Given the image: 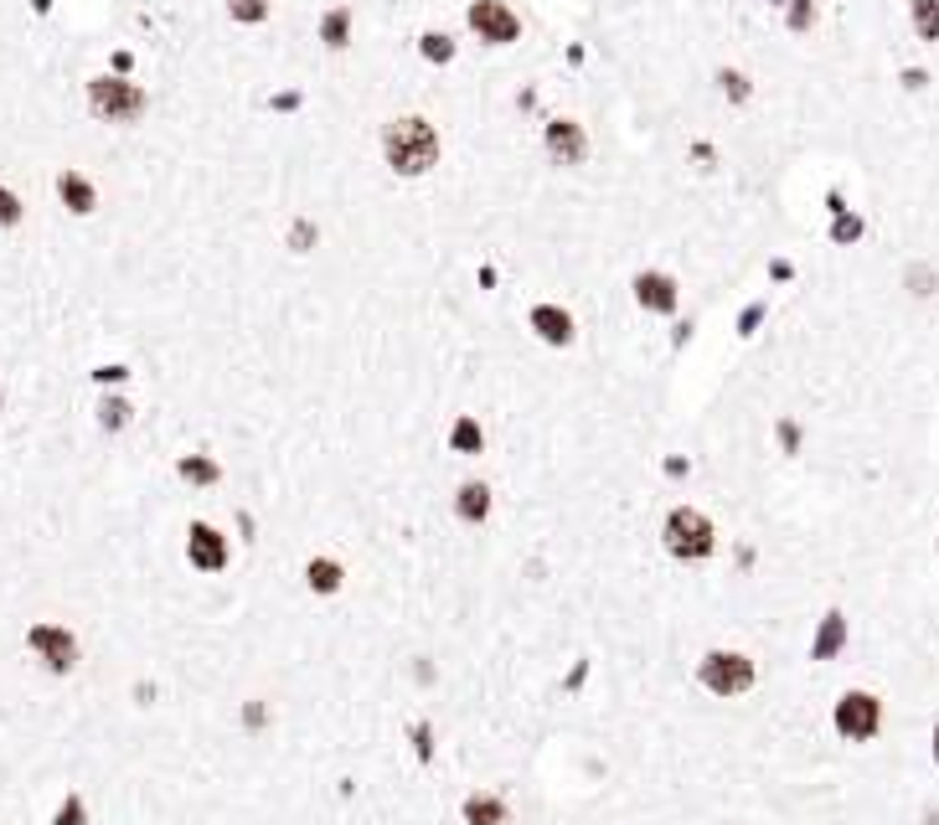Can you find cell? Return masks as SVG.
<instances>
[{"label":"cell","mask_w":939,"mask_h":825,"mask_svg":"<svg viewBox=\"0 0 939 825\" xmlns=\"http://www.w3.org/2000/svg\"><path fill=\"white\" fill-rule=\"evenodd\" d=\"M52 202L68 222H93L103 212V181L78 160H57L52 166Z\"/></svg>","instance_id":"15"},{"label":"cell","mask_w":939,"mask_h":825,"mask_svg":"<svg viewBox=\"0 0 939 825\" xmlns=\"http://www.w3.org/2000/svg\"><path fill=\"white\" fill-rule=\"evenodd\" d=\"M847 207H852V197H847V186L841 181H831L826 191H820V212H826V218H837V212H847Z\"/></svg>","instance_id":"49"},{"label":"cell","mask_w":939,"mask_h":825,"mask_svg":"<svg viewBox=\"0 0 939 825\" xmlns=\"http://www.w3.org/2000/svg\"><path fill=\"white\" fill-rule=\"evenodd\" d=\"M820 16H826V11H820V0H785V11H780V32L790 36V42H811V36L820 32Z\"/></svg>","instance_id":"39"},{"label":"cell","mask_w":939,"mask_h":825,"mask_svg":"<svg viewBox=\"0 0 939 825\" xmlns=\"http://www.w3.org/2000/svg\"><path fill=\"white\" fill-rule=\"evenodd\" d=\"M904 21L914 42L939 47V0H904Z\"/></svg>","instance_id":"43"},{"label":"cell","mask_w":939,"mask_h":825,"mask_svg":"<svg viewBox=\"0 0 939 825\" xmlns=\"http://www.w3.org/2000/svg\"><path fill=\"white\" fill-rule=\"evenodd\" d=\"M403 681L418 691V702H434L445 691V660H439V650H409L403 656Z\"/></svg>","instance_id":"32"},{"label":"cell","mask_w":939,"mask_h":825,"mask_svg":"<svg viewBox=\"0 0 939 825\" xmlns=\"http://www.w3.org/2000/svg\"><path fill=\"white\" fill-rule=\"evenodd\" d=\"M707 93H713L728 114H749L753 99H759V78H753L744 63H728V57H723V63L707 68Z\"/></svg>","instance_id":"25"},{"label":"cell","mask_w":939,"mask_h":825,"mask_svg":"<svg viewBox=\"0 0 939 825\" xmlns=\"http://www.w3.org/2000/svg\"><path fill=\"white\" fill-rule=\"evenodd\" d=\"M826 727H831V738L847 743V748H872V743L888 733V696L872 691V687H841L837 696H831Z\"/></svg>","instance_id":"8"},{"label":"cell","mask_w":939,"mask_h":825,"mask_svg":"<svg viewBox=\"0 0 939 825\" xmlns=\"http://www.w3.org/2000/svg\"><path fill=\"white\" fill-rule=\"evenodd\" d=\"M537 155H543V166L552 176H579V170L594 166V124L583 114H543L537 124Z\"/></svg>","instance_id":"9"},{"label":"cell","mask_w":939,"mask_h":825,"mask_svg":"<svg viewBox=\"0 0 939 825\" xmlns=\"http://www.w3.org/2000/svg\"><path fill=\"white\" fill-rule=\"evenodd\" d=\"M103 73H114V78H139V47L135 42H109V47H103Z\"/></svg>","instance_id":"46"},{"label":"cell","mask_w":939,"mask_h":825,"mask_svg":"<svg viewBox=\"0 0 939 825\" xmlns=\"http://www.w3.org/2000/svg\"><path fill=\"white\" fill-rule=\"evenodd\" d=\"M929 769H935V774H939V717H935V723H929Z\"/></svg>","instance_id":"52"},{"label":"cell","mask_w":939,"mask_h":825,"mask_svg":"<svg viewBox=\"0 0 939 825\" xmlns=\"http://www.w3.org/2000/svg\"><path fill=\"white\" fill-rule=\"evenodd\" d=\"M759 557H764V547L744 532V537L728 542V578H753L759 573Z\"/></svg>","instance_id":"45"},{"label":"cell","mask_w":939,"mask_h":825,"mask_svg":"<svg viewBox=\"0 0 939 825\" xmlns=\"http://www.w3.org/2000/svg\"><path fill=\"white\" fill-rule=\"evenodd\" d=\"M357 0H321L310 16V47L321 57H351L357 52Z\"/></svg>","instance_id":"18"},{"label":"cell","mask_w":939,"mask_h":825,"mask_svg":"<svg viewBox=\"0 0 939 825\" xmlns=\"http://www.w3.org/2000/svg\"><path fill=\"white\" fill-rule=\"evenodd\" d=\"M57 5H63V0H21V16L32 21V26H47V21L57 16Z\"/></svg>","instance_id":"50"},{"label":"cell","mask_w":939,"mask_h":825,"mask_svg":"<svg viewBox=\"0 0 939 825\" xmlns=\"http://www.w3.org/2000/svg\"><path fill=\"white\" fill-rule=\"evenodd\" d=\"M759 681H764V671H759V660H753L744 645H707V650H697V660H692V687H697L702 696L723 702V707H734V702L753 696Z\"/></svg>","instance_id":"6"},{"label":"cell","mask_w":939,"mask_h":825,"mask_svg":"<svg viewBox=\"0 0 939 825\" xmlns=\"http://www.w3.org/2000/svg\"><path fill=\"white\" fill-rule=\"evenodd\" d=\"M135 361L130 356H99L83 367V388L88 392H114V388H135Z\"/></svg>","instance_id":"36"},{"label":"cell","mask_w":939,"mask_h":825,"mask_svg":"<svg viewBox=\"0 0 939 825\" xmlns=\"http://www.w3.org/2000/svg\"><path fill=\"white\" fill-rule=\"evenodd\" d=\"M150 47H155V57H160V83H166V93H171V88H187V83H206V78H233V83H248V88H269V83H254V78L273 57V36L264 42V52H254V42H233V26H227L223 16L212 21L206 11H191V16H181L160 36H150ZM155 99H160V93H155ZM273 197H279V166H273ZM36 285H42V264H21L16 321H11V367H16L21 377H32V413L36 419H63L57 392L36 388V371H32Z\"/></svg>","instance_id":"1"},{"label":"cell","mask_w":939,"mask_h":825,"mask_svg":"<svg viewBox=\"0 0 939 825\" xmlns=\"http://www.w3.org/2000/svg\"><path fill=\"white\" fill-rule=\"evenodd\" d=\"M5 419H11V382L0 377V434H5Z\"/></svg>","instance_id":"51"},{"label":"cell","mask_w":939,"mask_h":825,"mask_svg":"<svg viewBox=\"0 0 939 825\" xmlns=\"http://www.w3.org/2000/svg\"><path fill=\"white\" fill-rule=\"evenodd\" d=\"M26 218H32V202L21 197V186L0 176V237H16L26 227Z\"/></svg>","instance_id":"44"},{"label":"cell","mask_w":939,"mask_h":825,"mask_svg":"<svg viewBox=\"0 0 939 825\" xmlns=\"http://www.w3.org/2000/svg\"><path fill=\"white\" fill-rule=\"evenodd\" d=\"M465 36L485 52H516L527 42V16L516 0H465Z\"/></svg>","instance_id":"13"},{"label":"cell","mask_w":939,"mask_h":825,"mask_svg":"<svg viewBox=\"0 0 939 825\" xmlns=\"http://www.w3.org/2000/svg\"><path fill=\"white\" fill-rule=\"evenodd\" d=\"M682 170L692 181H717L728 170V155H723V145L713 135L692 130V135H682Z\"/></svg>","instance_id":"31"},{"label":"cell","mask_w":939,"mask_h":825,"mask_svg":"<svg viewBox=\"0 0 939 825\" xmlns=\"http://www.w3.org/2000/svg\"><path fill=\"white\" fill-rule=\"evenodd\" d=\"M697 475H702V459L692 455V449H661V455H656V480H661L667 490H686Z\"/></svg>","instance_id":"38"},{"label":"cell","mask_w":939,"mask_h":825,"mask_svg":"<svg viewBox=\"0 0 939 825\" xmlns=\"http://www.w3.org/2000/svg\"><path fill=\"white\" fill-rule=\"evenodd\" d=\"M764 438H769V455H780L785 465H801L811 455V419L795 413V408H780V413H769Z\"/></svg>","instance_id":"28"},{"label":"cell","mask_w":939,"mask_h":825,"mask_svg":"<svg viewBox=\"0 0 939 825\" xmlns=\"http://www.w3.org/2000/svg\"><path fill=\"white\" fill-rule=\"evenodd\" d=\"M78 109H83L88 124H99L109 135H130V130H145L155 109V88L139 83V78H114V73H83L78 78Z\"/></svg>","instance_id":"4"},{"label":"cell","mask_w":939,"mask_h":825,"mask_svg":"<svg viewBox=\"0 0 939 825\" xmlns=\"http://www.w3.org/2000/svg\"><path fill=\"white\" fill-rule=\"evenodd\" d=\"M868 237H872V218L862 212V207H847V212H837V218H826V248L852 253V248H862Z\"/></svg>","instance_id":"34"},{"label":"cell","mask_w":939,"mask_h":825,"mask_svg":"<svg viewBox=\"0 0 939 825\" xmlns=\"http://www.w3.org/2000/svg\"><path fill=\"white\" fill-rule=\"evenodd\" d=\"M176 562L191 578H227L238 568V542H233L227 526L212 522V516H191L181 526V553H176Z\"/></svg>","instance_id":"11"},{"label":"cell","mask_w":939,"mask_h":825,"mask_svg":"<svg viewBox=\"0 0 939 825\" xmlns=\"http://www.w3.org/2000/svg\"><path fill=\"white\" fill-rule=\"evenodd\" d=\"M279 696L273 691H238L233 696V712H227V727L238 743H269L279 733Z\"/></svg>","instance_id":"21"},{"label":"cell","mask_w":939,"mask_h":825,"mask_svg":"<svg viewBox=\"0 0 939 825\" xmlns=\"http://www.w3.org/2000/svg\"><path fill=\"white\" fill-rule=\"evenodd\" d=\"M852 656V614L841 604H826L811 620V640H805V660L811 666H837Z\"/></svg>","instance_id":"22"},{"label":"cell","mask_w":939,"mask_h":825,"mask_svg":"<svg viewBox=\"0 0 939 825\" xmlns=\"http://www.w3.org/2000/svg\"><path fill=\"white\" fill-rule=\"evenodd\" d=\"M769 321H774V300H769V294H753V300H744L734 310V325H728V331H734L738 346H753V341L769 331Z\"/></svg>","instance_id":"37"},{"label":"cell","mask_w":939,"mask_h":825,"mask_svg":"<svg viewBox=\"0 0 939 825\" xmlns=\"http://www.w3.org/2000/svg\"><path fill=\"white\" fill-rule=\"evenodd\" d=\"M697 341H702V315L697 310H682L677 321H667V331H661V346H667V356H692L697 352Z\"/></svg>","instance_id":"41"},{"label":"cell","mask_w":939,"mask_h":825,"mask_svg":"<svg viewBox=\"0 0 939 825\" xmlns=\"http://www.w3.org/2000/svg\"><path fill=\"white\" fill-rule=\"evenodd\" d=\"M460 825H516V800L501 784H465L455 800Z\"/></svg>","instance_id":"24"},{"label":"cell","mask_w":939,"mask_h":825,"mask_svg":"<svg viewBox=\"0 0 939 825\" xmlns=\"http://www.w3.org/2000/svg\"><path fill=\"white\" fill-rule=\"evenodd\" d=\"M47 825H93V794L83 784H68V790L52 800Z\"/></svg>","instance_id":"40"},{"label":"cell","mask_w":939,"mask_h":825,"mask_svg":"<svg viewBox=\"0 0 939 825\" xmlns=\"http://www.w3.org/2000/svg\"><path fill=\"white\" fill-rule=\"evenodd\" d=\"M439 449H445L449 459H465V465H485L495 449V428L485 413H476V408H455L445 419V428H439Z\"/></svg>","instance_id":"19"},{"label":"cell","mask_w":939,"mask_h":825,"mask_svg":"<svg viewBox=\"0 0 939 825\" xmlns=\"http://www.w3.org/2000/svg\"><path fill=\"white\" fill-rule=\"evenodd\" d=\"M893 88H898L904 99H924V93L935 88V68H924V63H904V68L893 73Z\"/></svg>","instance_id":"47"},{"label":"cell","mask_w":939,"mask_h":825,"mask_svg":"<svg viewBox=\"0 0 939 825\" xmlns=\"http://www.w3.org/2000/svg\"><path fill=\"white\" fill-rule=\"evenodd\" d=\"M351 589V562L336 547H305L300 553V593L310 604H342Z\"/></svg>","instance_id":"16"},{"label":"cell","mask_w":939,"mask_h":825,"mask_svg":"<svg viewBox=\"0 0 939 825\" xmlns=\"http://www.w3.org/2000/svg\"><path fill=\"white\" fill-rule=\"evenodd\" d=\"M445 516L455 532H491L495 516H501V490H495L491 475H460L455 486L445 490Z\"/></svg>","instance_id":"14"},{"label":"cell","mask_w":939,"mask_h":825,"mask_svg":"<svg viewBox=\"0 0 939 825\" xmlns=\"http://www.w3.org/2000/svg\"><path fill=\"white\" fill-rule=\"evenodd\" d=\"M935 562H939V532H935Z\"/></svg>","instance_id":"54"},{"label":"cell","mask_w":939,"mask_h":825,"mask_svg":"<svg viewBox=\"0 0 939 825\" xmlns=\"http://www.w3.org/2000/svg\"><path fill=\"white\" fill-rule=\"evenodd\" d=\"M522 331L537 352L547 356H568L583 341V321H579V304L558 300V294H532L527 310H522Z\"/></svg>","instance_id":"12"},{"label":"cell","mask_w":939,"mask_h":825,"mask_svg":"<svg viewBox=\"0 0 939 825\" xmlns=\"http://www.w3.org/2000/svg\"><path fill=\"white\" fill-rule=\"evenodd\" d=\"M682 300H686L682 274L667 269V264H635L625 274V304H630V315H640V321H650V325L677 321L686 310Z\"/></svg>","instance_id":"10"},{"label":"cell","mask_w":939,"mask_h":825,"mask_svg":"<svg viewBox=\"0 0 939 825\" xmlns=\"http://www.w3.org/2000/svg\"><path fill=\"white\" fill-rule=\"evenodd\" d=\"M21 650H26L36 671L52 676V681H72V676L88 666L83 635H78L68 620H52V614L26 620V629H21Z\"/></svg>","instance_id":"7"},{"label":"cell","mask_w":939,"mask_h":825,"mask_svg":"<svg viewBox=\"0 0 939 825\" xmlns=\"http://www.w3.org/2000/svg\"><path fill=\"white\" fill-rule=\"evenodd\" d=\"M759 11H769V16H780V11H785V0H759Z\"/></svg>","instance_id":"53"},{"label":"cell","mask_w":939,"mask_h":825,"mask_svg":"<svg viewBox=\"0 0 939 825\" xmlns=\"http://www.w3.org/2000/svg\"><path fill=\"white\" fill-rule=\"evenodd\" d=\"M206 103H238V109H248V114H254V88L233 83V78H206V83H187V88L160 93L150 114L166 119V114H187V109H206ZM254 130H258V124H254ZM103 150H109V145H103ZM103 150H93L88 160H93V166H103ZM258 150H264V145H258ZM264 160L273 166V150H264ZM42 248H47V258H52V248H57V243H42ZM47 285H52V269L42 264V285H36V321H32V371H36V388L57 392V377H47V367H42V315H47Z\"/></svg>","instance_id":"3"},{"label":"cell","mask_w":939,"mask_h":825,"mask_svg":"<svg viewBox=\"0 0 939 825\" xmlns=\"http://www.w3.org/2000/svg\"><path fill=\"white\" fill-rule=\"evenodd\" d=\"M656 547L667 557L671 568H682V573H697L717 557L723 547V532H717V516L707 505L697 501H677L661 511V522H656Z\"/></svg>","instance_id":"5"},{"label":"cell","mask_w":939,"mask_h":825,"mask_svg":"<svg viewBox=\"0 0 939 825\" xmlns=\"http://www.w3.org/2000/svg\"><path fill=\"white\" fill-rule=\"evenodd\" d=\"M898 294L908 304H935L939 300V264L935 253H908L898 264Z\"/></svg>","instance_id":"30"},{"label":"cell","mask_w":939,"mask_h":825,"mask_svg":"<svg viewBox=\"0 0 939 825\" xmlns=\"http://www.w3.org/2000/svg\"><path fill=\"white\" fill-rule=\"evenodd\" d=\"M325 237H331V227H325L321 207H290V212H284V222H279V253H284V258H294V264L321 258Z\"/></svg>","instance_id":"23"},{"label":"cell","mask_w":939,"mask_h":825,"mask_svg":"<svg viewBox=\"0 0 939 825\" xmlns=\"http://www.w3.org/2000/svg\"><path fill=\"white\" fill-rule=\"evenodd\" d=\"M135 423H139L135 388H114V392H93V398H88V428H93L99 444H120V438H130Z\"/></svg>","instance_id":"20"},{"label":"cell","mask_w":939,"mask_h":825,"mask_svg":"<svg viewBox=\"0 0 939 825\" xmlns=\"http://www.w3.org/2000/svg\"><path fill=\"white\" fill-rule=\"evenodd\" d=\"M166 475L181 495H217L227 486V459L217 449H202V444H187L166 455Z\"/></svg>","instance_id":"17"},{"label":"cell","mask_w":939,"mask_h":825,"mask_svg":"<svg viewBox=\"0 0 939 825\" xmlns=\"http://www.w3.org/2000/svg\"><path fill=\"white\" fill-rule=\"evenodd\" d=\"M413 63H418L428 78L455 73L460 68V32H455V26H418V32H413Z\"/></svg>","instance_id":"26"},{"label":"cell","mask_w":939,"mask_h":825,"mask_svg":"<svg viewBox=\"0 0 939 825\" xmlns=\"http://www.w3.org/2000/svg\"><path fill=\"white\" fill-rule=\"evenodd\" d=\"M764 279H769V289H790L795 279H801V264H795L790 253H769V258H764Z\"/></svg>","instance_id":"48"},{"label":"cell","mask_w":939,"mask_h":825,"mask_svg":"<svg viewBox=\"0 0 939 825\" xmlns=\"http://www.w3.org/2000/svg\"><path fill=\"white\" fill-rule=\"evenodd\" d=\"M449 135L428 109H393L377 124V166L398 186H424L445 170Z\"/></svg>","instance_id":"2"},{"label":"cell","mask_w":939,"mask_h":825,"mask_svg":"<svg viewBox=\"0 0 939 825\" xmlns=\"http://www.w3.org/2000/svg\"><path fill=\"white\" fill-rule=\"evenodd\" d=\"M594 676H599L594 650H573V656L563 660V671L552 676V696H558V702H579L583 691L594 687Z\"/></svg>","instance_id":"33"},{"label":"cell","mask_w":939,"mask_h":825,"mask_svg":"<svg viewBox=\"0 0 939 825\" xmlns=\"http://www.w3.org/2000/svg\"><path fill=\"white\" fill-rule=\"evenodd\" d=\"M217 11L233 32H269L273 26V11H279V0H217Z\"/></svg>","instance_id":"35"},{"label":"cell","mask_w":939,"mask_h":825,"mask_svg":"<svg viewBox=\"0 0 939 825\" xmlns=\"http://www.w3.org/2000/svg\"><path fill=\"white\" fill-rule=\"evenodd\" d=\"M403 748H409V763L418 774H434L445 763V738H439V717L434 712H413L403 717Z\"/></svg>","instance_id":"27"},{"label":"cell","mask_w":939,"mask_h":825,"mask_svg":"<svg viewBox=\"0 0 939 825\" xmlns=\"http://www.w3.org/2000/svg\"><path fill=\"white\" fill-rule=\"evenodd\" d=\"M506 109H512V119H537L543 114V73H522L512 88H506Z\"/></svg>","instance_id":"42"},{"label":"cell","mask_w":939,"mask_h":825,"mask_svg":"<svg viewBox=\"0 0 939 825\" xmlns=\"http://www.w3.org/2000/svg\"><path fill=\"white\" fill-rule=\"evenodd\" d=\"M254 114H258V119H269V124H290V119L310 114V83L290 78V83H269V88H258Z\"/></svg>","instance_id":"29"}]
</instances>
